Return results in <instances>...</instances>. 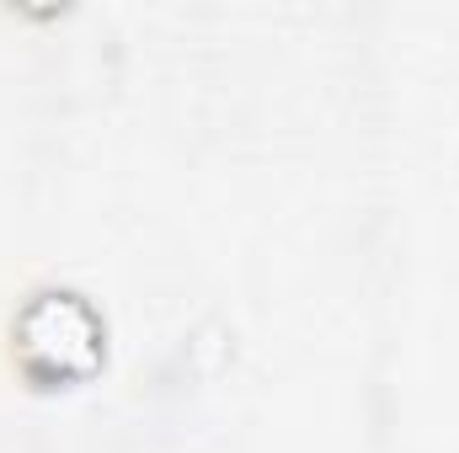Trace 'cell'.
<instances>
[{"label":"cell","instance_id":"cell-1","mask_svg":"<svg viewBox=\"0 0 459 453\" xmlns=\"http://www.w3.org/2000/svg\"><path fill=\"white\" fill-rule=\"evenodd\" d=\"M11 363L38 389L86 384L108 363V326L75 288H38L11 315Z\"/></svg>","mask_w":459,"mask_h":453}]
</instances>
